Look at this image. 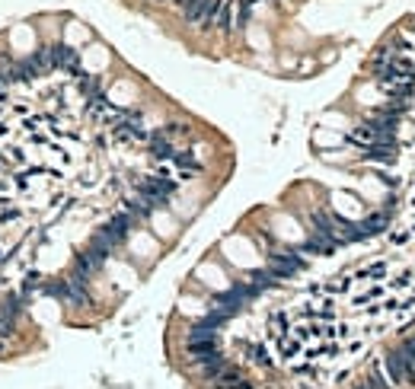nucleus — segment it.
<instances>
[{
  "label": "nucleus",
  "mask_w": 415,
  "mask_h": 389,
  "mask_svg": "<svg viewBox=\"0 0 415 389\" xmlns=\"http://www.w3.org/2000/svg\"><path fill=\"white\" fill-rule=\"evenodd\" d=\"M218 335H221V328L208 325L204 319H195V322L188 325V332H185V344H198V341H218Z\"/></svg>",
  "instance_id": "nucleus-7"
},
{
  "label": "nucleus",
  "mask_w": 415,
  "mask_h": 389,
  "mask_svg": "<svg viewBox=\"0 0 415 389\" xmlns=\"http://www.w3.org/2000/svg\"><path fill=\"white\" fill-rule=\"evenodd\" d=\"M354 281H386L390 278V262L386 258H380V262H370L364 268H358V271H351Z\"/></svg>",
  "instance_id": "nucleus-8"
},
{
  "label": "nucleus",
  "mask_w": 415,
  "mask_h": 389,
  "mask_svg": "<svg viewBox=\"0 0 415 389\" xmlns=\"http://www.w3.org/2000/svg\"><path fill=\"white\" fill-rule=\"evenodd\" d=\"M412 211H415V207H412Z\"/></svg>",
  "instance_id": "nucleus-15"
},
{
  "label": "nucleus",
  "mask_w": 415,
  "mask_h": 389,
  "mask_svg": "<svg viewBox=\"0 0 415 389\" xmlns=\"http://www.w3.org/2000/svg\"><path fill=\"white\" fill-rule=\"evenodd\" d=\"M383 370H386V376H390L393 386L415 383V348L409 341H402L396 351H390L383 357Z\"/></svg>",
  "instance_id": "nucleus-2"
},
{
  "label": "nucleus",
  "mask_w": 415,
  "mask_h": 389,
  "mask_svg": "<svg viewBox=\"0 0 415 389\" xmlns=\"http://www.w3.org/2000/svg\"><path fill=\"white\" fill-rule=\"evenodd\" d=\"M7 348H10V338H7V335H0V354H4Z\"/></svg>",
  "instance_id": "nucleus-13"
},
{
  "label": "nucleus",
  "mask_w": 415,
  "mask_h": 389,
  "mask_svg": "<svg viewBox=\"0 0 415 389\" xmlns=\"http://www.w3.org/2000/svg\"><path fill=\"white\" fill-rule=\"evenodd\" d=\"M144 4H150V7H169L172 0H144Z\"/></svg>",
  "instance_id": "nucleus-12"
},
{
  "label": "nucleus",
  "mask_w": 415,
  "mask_h": 389,
  "mask_svg": "<svg viewBox=\"0 0 415 389\" xmlns=\"http://www.w3.org/2000/svg\"><path fill=\"white\" fill-rule=\"evenodd\" d=\"M316 67H319V61H316V58H310V55H307V58H300V61H297V71H300V74H313Z\"/></svg>",
  "instance_id": "nucleus-10"
},
{
  "label": "nucleus",
  "mask_w": 415,
  "mask_h": 389,
  "mask_svg": "<svg viewBox=\"0 0 415 389\" xmlns=\"http://www.w3.org/2000/svg\"><path fill=\"white\" fill-rule=\"evenodd\" d=\"M0 93H4V83H0Z\"/></svg>",
  "instance_id": "nucleus-14"
},
{
  "label": "nucleus",
  "mask_w": 415,
  "mask_h": 389,
  "mask_svg": "<svg viewBox=\"0 0 415 389\" xmlns=\"http://www.w3.org/2000/svg\"><path fill=\"white\" fill-rule=\"evenodd\" d=\"M265 268H269V271H272L278 281H291V278H297V274L307 268V255L300 252V249H284V246H275V249H269Z\"/></svg>",
  "instance_id": "nucleus-1"
},
{
  "label": "nucleus",
  "mask_w": 415,
  "mask_h": 389,
  "mask_svg": "<svg viewBox=\"0 0 415 389\" xmlns=\"http://www.w3.org/2000/svg\"><path fill=\"white\" fill-rule=\"evenodd\" d=\"M265 332H269V338H278V335L291 332V309L275 306L269 313V319H265Z\"/></svg>",
  "instance_id": "nucleus-6"
},
{
  "label": "nucleus",
  "mask_w": 415,
  "mask_h": 389,
  "mask_svg": "<svg viewBox=\"0 0 415 389\" xmlns=\"http://www.w3.org/2000/svg\"><path fill=\"white\" fill-rule=\"evenodd\" d=\"M214 4H218V0H195V4H188V10L179 16V20H182L185 29H201V23L208 20V13L214 10Z\"/></svg>",
  "instance_id": "nucleus-4"
},
{
  "label": "nucleus",
  "mask_w": 415,
  "mask_h": 389,
  "mask_svg": "<svg viewBox=\"0 0 415 389\" xmlns=\"http://www.w3.org/2000/svg\"><path fill=\"white\" fill-rule=\"evenodd\" d=\"M240 351H243L246 360H253L256 367H272V351L265 341H240Z\"/></svg>",
  "instance_id": "nucleus-5"
},
{
  "label": "nucleus",
  "mask_w": 415,
  "mask_h": 389,
  "mask_svg": "<svg viewBox=\"0 0 415 389\" xmlns=\"http://www.w3.org/2000/svg\"><path fill=\"white\" fill-rule=\"evenodd\" d=\"M354 227H358L361 243H364V239H374V236H386V230L393 227V211H386V207L367 211L361 220H354Z\"/></svg>",
  "instance_id": "nucleus-3"
},
{
  "label": "nucleus",
  "mask_w": 415,
  "mask_h": 389,
  "mask_svg": "<svg viewBox=\"0 0 415 389\" xmlns=\"http://www.w3.org/2000/svg\"><path fill=\"white\" fill-rule=\"evenodd\" d=\"M386 239L399 249V246H409L412 239H415V233H412V227H390L386 230Z\"/></svg>",
  "instance_id": "nucleus-9"
},
{
  "label": "nucleus",
  "mask_w": 415,
  "mask_h": 389,
  "mask_svg": "<svg viewBox=\"0 0 415 389\" xmlns=\"http://www.w3.org/2000/svg\"><path fill=\"white\" fill-rule=\"evenodd\" d=\"M335 58H339V51H335V48H326V55L319 58V64H332Z\"/></svg>",
  "instance_id": "nucleus-11"
}]
</instances>
